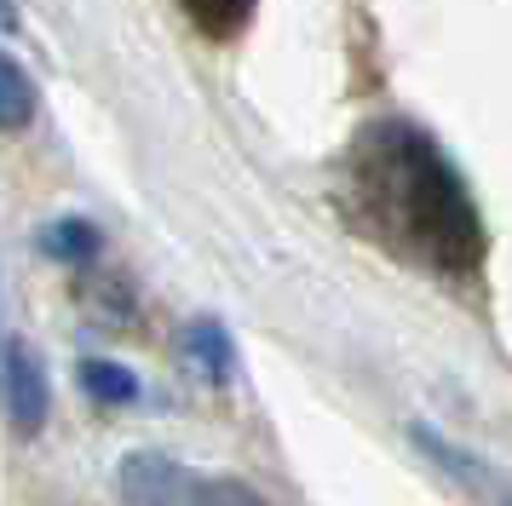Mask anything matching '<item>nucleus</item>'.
<instances>
[{
    "instance_id": "nucleus-1",
    "label": "nucleus",
    "mask_w": 512,
    "mask_h": 506,
    "mask_svg": "<svg viewBox=\"0 0 512 506\" xmlns=\"http://www.w3.org/2000/svg\"><path fill=\"white\" fill-rule=\"evenodd\" d=\"M351 196L380 242L432 271L472 276L484 265V213L432 138L409 121H374L351 144Z\"/></svg>"
},
{
    "instance_id": "nucleus-2",
    "label": "nucleus",
    "mask_w": 512,
    "mask_h": 506,
    "mask_svg": "<svg viewBox=\"0 0 512 506\" xmlns=\"http://www.w3.org/2000/svg\"><path fill=\"white\" fill-rule=\"evenodd\" d=\"M121 501L127 506H196V478L179 460L139 449L121 460Z\"/></svg>"
},
{
    "instance_id": "nucleus-3",
    "label": "nucleus",
    "mask_w": 512,
    "mask_h": 506,
    "mask_svg": "<svg viewBox=\"0 0 512 506\" xmlns=\"http://www.w3.org/2000/svg\"><path fill=\"white\" fill-rule=\"evenodd\" d=\"M6 409H12V426L24 437L41 432V420H47V374L35 363V351H24V345L6 351Z\"/></svg>"
},
{
    "instance_id": "nucleus-4",
    "label": "nucleus",
    "mask_w": 512,
    "mask_h": 506,
    "mask_svg": "<svg viewBox=\"0 0 512 506\" xmlns=\"http://www.w3.org/2000/svg\"><path fill=\"white\" fill-rule=\"evenodd\" d=\"M179 6H185V18L196 23L202 35H213V41L242 35L248 18H254V0H179Z\"/></svg>"
},
{
    "instance_id": "nucleus-5",
    "label": "nucleus",
    "mask_w": 512,
    "mask_h": 506,
    "mask_svg": "<svg viewBox=\"0 0 512 506\" xmlns=\"http://www.w3.org/2000/svg\"><path fill=\"white\" fill-rule=\"evenodd\" d=\"M29 115H35V81H29L24 69L0 52V133L29 127Z\"/></svg>"
},
{
    "instance_id": "nucleus-6",
    "label": "nucleus",
    "mask_w": 512,
    "mask_h": 506,
    "mask_svg": "<svg viewBox=\"0 0 512 506\" xmlns=\"http://www.w3.org/2000/svg\"><path fill=\"white\" fill-rule=\"evenodd\" d=\"M185 351H190V363L202 368L208 380H231V340H225L219 322H190Z\"/></svg>"
},
{
    "instance_id": "nucleus-7",
    "label": "nucleus",
    "mask_w": 512,
    "mask_h": 506,
    "mask_svg": "<svg viewBox=\"0 0 512 506\" xmlns=\"http://www.w3.org/2000/svg\"><path fill=\"white\" fill-rule=\"evenodd\" d=\"M47 253H58V259H87V253H98V230L87 219H64V225L47 230Z\"/></svg>"
},
{
    "instance_id": "nucleus-8",
    "label": "nucleus",
    "mask_w": 512,
    "mask_h": 506,
    "mask_svg": "<svg viewBox=\"0 0 512 506\" xmlns=\"http://www.w3.org/2000/svg\"><path fill=\"white\" fill-rule=\"evenodd\" d=\"M81 386L93 391V397H110V403H127L133 397V374L127 368H116V363H81Z\"/></svg>"
},
{
    "instance_id": "nucleus-9",
    "label": "nucleus",
    "mask_w": 512,
    "mask_h": 506,
    "mask_svg": "<svg viewBox=\"0 0 512 506\" xmlns=\"http://www.w3.org/2000/svg\"><path fill=\"white\" fill-rule=\"evenodd\" d=\"M196 506H265V501H259L248 483L219 478V483H196Z\"/></svg>"
},
{
    "instance_id": "nucleus-10",
    "label": "nucleus",
    "mask_w": 512,
    "mask_h": 506,
    "mask_svg": "<svg viewBox=\"0 0 512 506\" xmlns=\"http://www.w3.org/2000/svg\"><path fill=\"white\" fill-rule=\"evenodd\" d=\"M0 29H18V12H12V0H0Z\"/></svg>"
}]
</instances>
